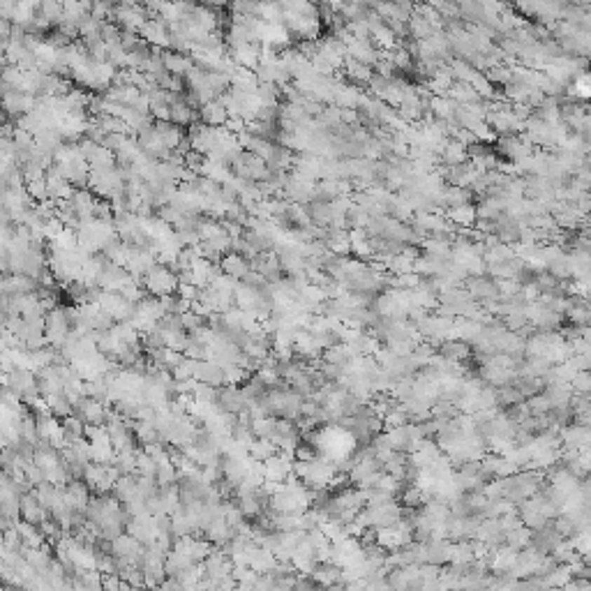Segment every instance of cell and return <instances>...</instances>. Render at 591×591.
Returning a JSON list of instances; mask_svg holds the SVG:
<instances>
[{
    "mask_svg": "<svg viewBox=\"0 0 591 591\" xmlns=\"http://www.w3.org/2000/svg\"><path fill=\"white\" fill-rule=\"evenodd\" d=\"M74 414L86 425H107L109 421V409L104 402H100L90 395H83L74 402Z\"/></svg>",
    "mask_w": 591,
    "mask_h": 591,
    "instance_id": "3",
    "label": "cell"
},
{
    "mask_svg": "<svg viewBox=\"0 0 591 591\" xmlns=\"http://www.w3.org/2000/svg\"><path fill=\"white\" fill-rule=\"evenodd\" d=\"M62 492H65V503L69 508H74V510H83L86 513V508H88V503L93 499V487L86 483L83 478H72L69 483L62 487Z\"/></svg>",
    "mask_w": 591,
    "mask_h": 591,
    "instance_id": "6",
    "label": "cell"
},
{
    "mask_svg": "<svg viewBox=\"0 0 591 591\" xmlns=\"http://www.w3.org/2000/svg\"><path fill=\"white\" fill-rule=\"evenodd\" d=\"M86 428H88V425L79 419L76 414L67 416V419H62V435H65L67 446L74 444V441H79V439H83L86 437Z\"/></svg>",
    "mask_w": 591,
    "mask_h": 591,
    "instance_id": "14",
    "label": "cell"
},
{
    "mask_svg": "<svg viewBox=\"0 0 591 591\" xmlns=\"http://www.w3.org/2000/svg\"><path fill=\"white\" fill-rule=\"evenodd\" d=\"M247 453H250L252 460L266 462L268 458H273L275 453H280V446L275 444L273 439H261V437H257V439L247 446Z\"/></svg>",
    "mask_w": 591,
    "mask_h": 591,
    "instance_id": "11",
    "label": "cell"
},
{
    "mask_svg": "<svg viewBox=\"0 0 591 591\" xmlns=\"http://www.w3.org/2000/svg\"><path fill=\"white\" fill-rule=\"evenodd\" d=\"M194 362H196L194 358L183 356V360H180L178 365L171 369L173 379H176V381H190V379H194Z\"/></svg>",
    "mask_w": 591,
    "mask_h": 591,
    "instance_id": "16",
    "label": "cell"
},
{
    "mask_svg": "<svg viewBox=\"0 0 591 591\" xmlns=\"http://www.w3.org/2000/svg\"><path fill=\"white\" fill-rule=\"evenodd\" d=\"M294 462L296 458L291 453H275L273 458H268L264 462V469H266V480H275V483H285V480L294 474Z\"/></svg>",
    "mask_w": 591,
    "mask_h": 591,
    "instance_id": "5",
    "label": "cell"
},
{
    "mask_svg": "<svg viewBox=\"0 0 591 591\" xmlns=\"http://www.w3.org/2000/svg\"><path fill=\"white\" fill-rule=\"evenodd\" d=\"M222 273H226L229 275V278H233V280H238V282H243L247 278V273L252 271V261L250 259H245V254H238V252H236V254H229L226 259H222Z\"/></svg>",
    "mask_w": 591,
    "mask_h": 591,
    "instance_id": "9",
    "label": "cell"
},
{
    "mask_svg": "<svg viewBox=\"0 0 591 591\" xmlns=\"http://www.w3.org/2000/svg\"><path fill=\"white\" fill-rule=\"evenodd\" d=\"M226 109L222 104H206L201 109V118H203V123H208V125H219L226 118Z\"/></svg>",
    "mask_w": 591,
    "mask_h": 591,
    "instance_id": "17",
    "label": "cell"
},
{
    "mask_svg": "<svg viewBox=\"0 0 591 591\" xmlns=\"http://www.w3.org/2000/svg\"><path fill=\"white\" fill-rule=\"evenodd\" d=\"M144 287L153 296H169L176 294L180 287L178 273L164 264H153L144 275Z\"/></svg>",
    "mask_w": 591,
    "mask_h": 591,
    "instance_id": "1",
    "label": "cell"
},
{
    "mask_svg": "<svg viewBox=\"0 0 591 591\" xmlns=\"http://www.w3.org/2000/svg\"><path fill=\"white\" fill-rule=\"evenodd\" d=\"M203 538H208L212 545H217V548H224L226 543L231 541V536H233V527L226 522V517H215L212 522L206 527V529L201 531Z\"/></svg>",
    "mask_w": 591,
    "mask_h": 591,
    "instance_id": "8",
    "label": "cell"
},
{
    "mask_svg": "<svg viewBox=\"0 0 591 591\" xmlns=\"http://www.w3.org/2000/svg\"><path fill=\"white\" fill-rule=\"evenodd\" d=\"M215 407L219 409V412L243 414V412H247V398H245V393H243L240 386L226 383V386H219L217 388Z\"/></svg>",
    "mask_w": 591,
    "mask_h": 591,
    "instance_id": "4",
    "label": "cell"
},
{
    "mask_svg": "<svg viewBox=\"0 0 591 591\" xmlns=\"http://www.w3.org/2000/svg\"><path fill=\"white\" fill-rule=\"evenodd\" d=\"M192 398H194L196 402L215 405V400H217V386L206 383V381H196V383H194V390H192Z\"/></svg>",
    "mask_w": 591,
    "mask_h": 591,
    "instance_id": "15",
    "label": "cell"
},
{
    "mask_svg": "<svg viewBox=\"0 0 591 591\" xmlns=\"http://www.w3.org/2000/svg\"><path fill=\"white\" fill-rule=\"evenodd\" d=\"M46 405H49V412L56 416V419H60V421L74 414V402L69 400L65 393H56V395L46 398Z\"/></svg>",
    "mask_w": 591,
    "mask_h": 591,
    "instance_id": "13",
    "label": "cell"
},
{
    "mask_svg": "<svg viewBox=\"0 0 591 591\" xmlns=\"http://www.w3.org/2000/svg\"><path fill=\"white\" fill-rule=\"evenodd\" d=\"M69 333H72V321H69V314L65 307L56 305L53 310L46 312L44 319V335L49 340L51 346H62L67 342Z\"/></svg>",
    "mask_w": 591,
    "mask_h": 591,
    "instance_id": "2",
    "label": "cell"
},
{
    "mask_svg": "<svg viewBox=\"0 0 591 591\" xmlns=\"http://www.w3.org/2000/svg\"><path fill=\"white\" fill-rule=\"evenodd\" d=\"M194 379L196 381H206L212 386H226V374H224V365L210 360V358H201L194 362Z\"/></svg>",
    "mask_w": 591,
    "mask_h": 591,
    "instance_id": "7",
    "label": "cell"
},
{
    "mask_svg": "<svg viewBox=\"0 0 591 591\" xmlns=\"http://www.w3.org/2000/svg\"><path fill=\"white\" fill-rule=\"evenodd\" d=\"M439 353L444 358H448V360L462 362L464 358L469 356V346H467V342L458 340V337H448V340H444V342L439 344Z\"/></svg>",
    "mask_w": 591,
    "mask_h": 591,
    "instance_id": "12",
    "label": "cell"
},
{
    "mask_svg": "<svg viewBox=\"0 0 591 591\" xmlns=\"http://www.w3.org/2000/svg\"><path fill=\"white\" fill-rule=\"evenodd\" d=\"M180 319H183V326H185V330L187 333H194V330H199L201 326H206L208 324V319L206 317H201V314H196L192 307L187 312H183L180 314Z\"/></svg>",
    "mask_w": 591,
    "mask_h": 591,
    "instance_id": "18",
    "label": "cell"
},
{
    "mask_svg": "<svg viewBox=\"0 0 591 591\" xmlns=\"http://www.w3.org/2000/svg\"><path fill=\"white\" fill-rule=\"evenodd\" d=\"M111 494H114L121 503H125V506H128V503H132L134 499H139L141 492H139L137 474H130V476H121V478H118V483H116V487H114Z\"/></svg>",
    "mask_w": 591,
    "mask_h": 591,
    "instance_id": "10",
    "label": "cell"
}]
</instances>
